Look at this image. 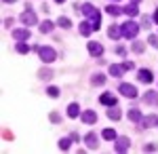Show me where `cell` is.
Masks as SVG:
<instances>
[{"label": "cell", "mask_w": 158, "mask_h": 154, "mask_svg": "<svg viewBox=\"0 0 158 154\" xmlns=\"http://www.w3.org/2000/svg\"><path fill=\"white\" fill-rule=\"evenodd\" d=\"M36 51H38V57H40L42 63H53L57 59V53H55L53 47H36Z\"/></svg>", "instance_id": "obj_1"}, {"label": "cell", "mask_w": 158, "mask_h": 154, "mask_svg": "<svg viewBox=\"0 0 158 154\" xmlns=\"http://www.w3.org/2000/svg\"><path fill=\"white\" fill-rule=\"evenodd\" d=\"M120 28H122V36H124V38H135L141 25H137L133 19H129V21H127V24H122Z\"/></svg>", "instance_id": "obj_2"}, {"label": "cell", "mask_w": 158, "mask_h": 154, "mask_svg": "<svg viewBox=\"0 0 158 154\" xmlns=\"http://www.w3.org/2000/svg\"><path fill=\"white\" fill-rule=\"evenodd\" d=\"M30 30L27 28H17V30H13V38L17 40V42H27L30 40Z\"/></svg>", "instance_id": "obj_3"}, {"label": "cell", "mask_w": 158, "mask_h": 154, "mask_svg": "<svg viewBox=\"0 0 158 154\" xmlns=\"http://www.w3.org/2000/svg\"><path fill=\"white\" fill-rule=\"evenodd\" d=\"M114 150H116V152H127V150H129V146H131V139H129V137H116V139H114Z\"/></svg>", "instance_id": "obj_4"}, {"label": "cell", "mask_w": 158, "mask_h": 154, "mask_svg": "<svg viewBox=\"0 0 158 154\" xmlns=\"http://www.w3.org/2000/svg\"><path fill=\"white\" fill-rule=\"evenodd\" d=\"M118 91H120L124 97H131V99H133V97H137V89H135L133 84H129V83H122L120 87H118Z\"/></svg>", "instance_id": "obj_5"}, {"label": "cell", "mask_w": 158, "mask_h": 154, "mask_svg": "<svg viewBox=\"0 0 158 154\" xmlns=\"http://www.w3.org/2000/svg\"><path fill=\"white\" fill-rule=\"evenodd\" d=\"M21 21H23V25H36L38 24V17L34 11H23L21 13Z\"/></svg>", "instance_id": "obj_6"}, {"label": "cell", "mask_w": 158, "mask_h": 154, "mask_svg": "<svg viewBox=\"0 0 158 154\" xmlns=\"http://www.w3.org/2000/svg\"><path fill=\"white\" fill-rule=\"evenodd\" d=\"M85 143L89 146V150H97V133H86L85 135Z\"/></svg>", "instance_id": "obj_7"}, {"label": "cell", "mask_w": 158, "mask_h": 154, "mask_svg": "<svg viewBox=\"0 0 158 154\" xmlns=\"http://www.w3.org/2000/svg\"><path fill=\"white\" fill-rule=\"evenodd\" d=\"M89 53H91L93 57H101V55H103V47H101L99 42H89Z\"/></svg>", "instance_id": "obj_8"}, {"label": "cell", "mask_w": 158, "mask_h": 154, "mask_svg": "<svg viewBox=\"0 0 158 154\" xmlns=\"http://www.w3.org/2000/svg\"><path fill=\"white\" fill-rule=\"evenodd\" d=\"M122 13H124L127 17H131V19H133V17H137V15H139V9H137V2H131L129 6H124V9H122Z\"/></svg>", "instance_id": "obj_9"}, {"label": "cell", "mask_w": 158, "mask_h": 154, "mask_svg": "<svg viewBox=\"0 0 158 154\" xmlns=\"http://www.w3.org/2000/svg\"><path fill=\"white\" fill-rule=\"evenodd\" d=\"M82 122H86V125L97 122V114H95L93 110H85V112H82Z\"/></svg>", "instance_id": "obj_10"}, {"label": "cell", "mask_w": 158, "mask_h": 154, "mask_svg": "<svg viewBox=\"0 0 158 154\" xmlns=\"http://www.w3.org/2000/svg\"><path fill=\"white\" fill-rule=\"evenodd\" d=\"M80 28V34L82 36H91V32H95V28H93V21H82V24L78 25Z\"/></svg>", "instance_id": "obj_11"}, {"label": "cell", "mask_w": 158, "mask_h": 154, "mask_svg": "<svg viewBox=\"0 0 158 154\" xmlns=\"http://www.w3.org/2000/svg\"><path fill=\"white\" fill-rule=\"evenodd\" d=\"M139 125H141V129L154 127V125H158V116H154V114H152V116H146V118H141V122H139Z\"/></svg>", "instance_id": "obj_12"}, {"label": "cell", "mask_w": 158, "mask_h": 154, "mask_svg": "<svg viewBox=\"0 0 158 154\" xmlns=\"http://www.w3.org/2000/svg\"><path fill=\"white\" fill-rule=\"evenodd\" d=\"M139 80H141V83H152V80H154V74H152V72L150 70H146V68H141V70H139Z\"/></svg>", "instance_id": "obj_13"}, {"label": "cell", "mask_w": 158, "mask_h": 154, "mask_svg": "<svg viewBox=\"0 0 158 154\" xmlns=\"http://www.w3.org/2000/svg\"><path fill=\"white\" fill-rule=\"evenodd\" d=\"M108 36H110V38H114V40L120 38V36H122V28H120V25H110V28H108Z\"/></svg>", "instance_id": "obj_14"}, {"label": "cell", "mask_w": 158, "mask_h": 154, "mask_svg": "<svg viewBox=\"0 0 158 154\" xmlns=\"http://www.w3.org/2000/svg\"><path fill=\"white\" fill-rule=\"evenodd\" d=\"M99 101H101V104H103V106H116V97H114V95H110V93H106V95H101V97H99Z\"/></svg>", "instance_id": "obj_15"}, {"label": "cell", "mask_w": 158, "mask_h": 154, "mask_svg": "<svg viewBox=\"0 0 158 154\" xmlns=\"http://www.w3.org/2000/svg\"><path fill=\"white\" fill-rule=\"evenodd\" d=\"M80 11L85 13L86 17H93V15H95V13H97V9H95V6H93V4H91V2H85V4H82V6H80Z\"/></svg>", "instance_id": "obj_16"}, {"label": "cell", "mask_w": 158, "mask_h": 154, "mask_svg": "<svg viewBox=\"0 0 158 154\" xmlns=\"http://www.w3.org/2000/svg\"><path fill=\"white\" fill-rule=\"evenodd\" d=\"M68 116H70V118H78V116H80V106H78V104H70V106H68Z\"/></svg>", "instance_id": "obj_17"}, {"label": "cell", "mask_w": 158, "mask_h": 154, "mask_svg": "<svg viewBox=\"0 0 158 154\" xmlns=\"http://www.w3.org/2000/svg\"><path fill=\"white\" fill-rule=\"evenodd\" d=\"M106 13L112 15V17H118L122 13V6H118V4H108V6H106Z\"/></svg>", "instance_id": "obj_18"}, {"label": "cell", "mask_w": 158, "mask_h": 154, "mask_svg": "<svg viewBox=\"0 0 158 154\" xmlns=\"http://www.w3.org/2000/svg\"><path fill=\"white\" fill-rule=\"evenodd\" d=\"M120 116H122V114H120V110H118L116 106H112L108 110V118L110 120H120Z\"/></svg>", "instance_id": "obj_19"}, {"label": "cell", "mask_w": 158, "mask_h": 154, "mask_svg": "<svg viewBox=\"0 0 158 154\" xmlns=\"http://www.w3.org/2000/svg\"><path fill=\"white\" fill-rule=\"evenodd\" d=\"M122 72H127L124 68H122V66H116V63H112V66H110V74H112L114 78H118V76H122Z\"/></svg>", "instance_id": "obj_20"}, {"label": "cell", "mask_w": 158, "mask_h": 154, "mask_svg": "<svg viewBox=\"0 0 158 154\" xmlns=\"http://www.w3.org/2000/svg\"><path fill=\"white\" fill-rule=\"evenodd\" d=\"M143 101H146V104H156L158 101V93L156 91H148V93L143 95Z\"/></svg>", "instance_id": "obj_21"}, {"label": "cell", "mask_w": 158, "mask_h": 154, "mask_svg": "<svg viewBox=\"0 0 158 154\" xmlns=\"http://www.w3.org/2000/svg\"><path fill=\"white\" fill-rule=\"evenodd\" d=\"M101 137L108 139V142H112V139H116L118 135H116V131H114V129H103V131H101Z\"/></svg>", "instance_id": "obj_22"}, {"label": "cell", "mask_w": 158, "mask_h": 154, "mask_svg": "<svg viewBox=\"0 0 158 154\" xmlns=\"http://www.w3.org/2000/svg\"><path fill=\"white\" fill-rule=\"evenodd\" d=\"M141 112L139 110H129V120H135V122H141Z\"/></svg>", "instance_id": "obj_23"}, {"label": "cell", "mask_w": 158, "mask_h": 154, "mask_svg": "<svg viewBox=\"0 0 158 154\" xmlns=\"http://www.w3.org/2000/svg\"><path fill=\"white\" fill-rule=\"evenodd\" d=\"M57 25H59V28H63V30H68V28H72V21H70L68 17H63V15H61L59 19H57Z\"/></svg>", "instance_id": "obj_24"}, {"label": "cell", "mask_w": 158, "mask_h": 154, "mask_svg": "<svg viewBox=\"0 0 158 154\" xmlns=\"http://www.w3.org/2000/svg\"><path fill=\"white\" fill-rule=\"evenodd\" d=\"M103 83H106V76H103V74H95V76L91 78V84H95V87H101Z\"/></svg>", "instance_id": "obj_25"}, {"label": "cell", "mask_w": 158, "mask_h": 154, "mask_svg": "<svg viewBox=\"0 0 158 154\" xmlns=\"http://www.w3.org/2000/svg\"><path fill=\"white\" fill-rule=\"evenodd\" d=\"M40 32H42V34H49V32H53V24H51L49 19L40 24Z\"/></svg>", "instance_id": "obj_26"}, {"label": "cell", "mask_w": 158, "mask_h": 154, "mask_svg": "<svg viewBox=\"0 0 158 154\" xmlns=\"http://www.w3.org/2000/svg\"><path fill=\"white\" fill-rule=\"evenodd\" d=\"M15 51H17V53H21V55H25V53L30 51V45H27V42H17Z\"/></svg>", "instance_id": "obj_27"}, {"label": "cell", "mask_w": 158, "mask_h": 154, "mask_svg": "<svg viewBox=\"0 0 158 154\" xmlns=\"http://www.w3.org/2000/svg\"><path fill=\"white\" fill-rule=\"evenodd\" d=\"M38 76H40L42 80H49V78H53V72H51L49 68H42V70L38 72Z\"/></svg>", "instance_id": "obj_28"}, {"label": "cell", "mask_w": 158, "mask_h": 154, "mask_svg": "<svg viewBox=\"0 0 158 154\" xmlns=\"http://www.w3.org/2000/svg\"><path fill=\"white\" fill-rule=\"evenodd\" d=\"M143 49H146V45H143L141 40H135L133 42V51L135 53H143Z\"/></svg>", "instance_id": "obj_29"}, {"label": "cell", "mask_w": 158, "mask_h": 154, "mask_svg": "<svg viewBox=\"0 0 158 154\" xmlns=\"http://www.w3.org/2000/svg\"><path fill=\"white\" fill-rule=\"evenodd\" d=\"M47 93H49V97H59V89L57 87H49Z\"/></svg>", "instance_id": "obj_30"}, {"label": "cell", "mask_w": 158, "mask_h": 154, "mask_svg": "<svg viewBox=\"0 0 158 154\" xmlns=\"http://www.w3.org/2000/svg\"><path fill=\"white\" fill-rule=\"evenodd\" d=\"M148 42H150V45H152L154 49H158V36H154V34L148 36Z\"/></svg>", "instance_id": "obj_31"}, {"label": "cell", "mask_w": 158, "mask_h": 154, "mask_svg": "<svg viewBox=\"0 0 158 154\" xmlns=\"http://www.w3.org/2000/svg\"><path fill=\"white\" fill-rule=\"evenodd\" d=\"M59 148H61V150H68V148H70V139H65V137L59 139Z\"/></svg>", "instance_id": "obj_32"}, {"label": "cell", "mask_w": 158, "mask_h": 154, "mask_svg": "<svg viewBox=\"0 0 158 154\" xmlns=\"http://www.w3.org/2000/svg\"><path fill=\"white\" fill-rule=\"evenodd\" d=\"M154 150H156L154 143H146V146H143V152H154Z\"/></svg>", "instance_id": "obj_33"}, {"label": "cell", "mask_w": 158, "mask_h": 154, "mask_svg": "<svg viewBox=\"0 0 158 154\" xmlns=\"http://www.w3.org/2000/svg\"><path fill=\"white\" fill-rule=\"evenodd\" d=\"M150 24H152L150 17H143V19H141V28H150Z\"/></svg>", "instance_id": "obj_34"}, {"label": "cell", "mask_w": 158, "mask_h": 154, "mask_svg": "<svg viewBox=\"0 0 158 154\" xmlns=\"http://www.w3.org/2000/svg\"><path fill=\"white\" fill-rule=\"evenodd\" d=\"M122 68H124V70H133L135 63H133V61H124V63H122Z\"/></svg>", "instance_id": "obj_35"}, {"label": "cell", "mask_w": 158, "mask_h": 154, "mask_svg": "<svg viewBox=\"0 0 158 154\" xmlns=\"http://www.w3.org/2000/svg\"><path fill=\"white\" fill-rule=\"evenodd\" d=\"M51 120H53V122H59V120H61V116L57 114V112H51Z\"/></svg>", "instance_id": "obj_36"}, {"label": "cell", "mask_w": 158, "mask_h": 154, "mask_svg": "<svg viewBox=\"0 0 158 154\" xmlns=\"http://www.w3.org/2000/svg\"><path fill=\"white\" fill-rule=\"evenodd\" d=\"M11 25H13V19H11V17H6V19H4V28H11Z\"/></svg>", "instance_id": "obj_37"}, {"label": "cell", "mask_w": 158, "mask_h": 154, "mask_svg": "<svg viewBox=\"0 0 158 154\" xmlns=\"http://www.w3.org/2000/svg\"><path fill=\"white\" fill-rule=\"evenodd\" d=\"M154 21L158 24V9H156V13H154Z\"/></svg>", "instance_id": "obj_38"}, {"label": "cell", "mask_w": 158, "mask_h": 154, "mask_svg": "<svg viewBox=\"0 0 158 154\" xmlns=\"http://www.w3.org/2000/svg\"><path fill=\"white\" fill-rule=\"evenodd\" d=\"M2 2H15V0H2Z\"/></svg>", "instance_id": "obj_39"}, {"label": "cell", "mask_w": 158, "mask_h": 154, "mask_svg": "<svg viewBox=\"0 0 158 154\" xmlns=\"http://www.w3.org/2000/svg\"><path fill=\"white\" fill-rule=\"evenodd\" d=\"M55 2H59V4H61V2H65V0H55Z\"/></svg>", "instance_id": "obj_40"}, {"label": "cell", "mask_w": 158, "mask_h": 154, "mask_svg": "<svg viewBox=\"0 0 158 154\" xmlns=\"http://www.w3.org/2000/svg\"><path fill=\"white\" fill-rule=\"evenodd\" d=\"M131 2H139V0H131Z\"/></svg>", "instance_id": "obj_41"}, {"label": "cell", "mask_w": 158, "mask_h": 154, "mask_svg": "<svg viewBox=\"0 0 158 154\" xmlns=\"http://www.w3.org/2000/svg\"><path fill=\"white\" fill-rule=\"evenodd\" d=\"M114 2H118V0H114Z\"/></svg>", "instance_id": "obj_42"}]
</instances>
